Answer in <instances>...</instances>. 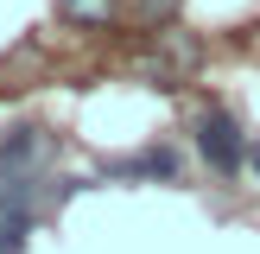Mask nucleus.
<instances>
[{"instance_id": "obj_1", "label": "nucleus", "mask_w": 260, "mask_h": 254, "mask_svg": "<svg viewBox=\"0 0 260 254\" xmlns=\"http://www.w3.org/2000/svg\"><path fill=\"white\" fill-rule=\"evenodd\" d=\"M197 152H203V165H210V172L235 178V172H241V159H248L241 121H235L229 108H210V114H197Z\"/></svg>"}, {"instance_id": "obj_2", "label": "nucleus", "mask_w": 260, "mask_h": 254, "mask_svg": "<svg viewBox=\"0 0 260 254\" xmlns=\"http://www.w3.org/2000/svg\"><path fill=\"white\" fill-rule=\"evenodd\" d=\"M51 152H57V140L45 127H7L0 134V184H25L32 172L51 165Z\"/></svg>"}, {"instance_id": "obj_3", "label": "nucleus", "mask_w": 260, "mask_h": 254, "mask_svg": "<svg viewBox=\"0 0 260 254\" xmlns=\"http://www.w3.org/2000/svg\"><path fill=\"white\" fill-rule=\"evenodd\" d=\"M108 172L114 178H178V152L159 146V152H140V159H114Z\"/></svg>"}, {"instance_id": "obj_4", "label": "nucleus", "mask_w": 260, "mask_h": 254, "mask_svg": "<svg viewBox=\"0 0 260 254\" xmlns=\"http://www.w3.org/2000/svg\"><path fill=\"white\" fill-rule=\"evenodd\" d=\"M159 57L172 64V70H197V64H203V45L184 38V32H159Z\"/></svg>"}, {"instance_id": "obj_5", "label": "nucleus", "mask_w": 260, "mask_h": 254, "mask_svg": "<svg viewBox=\"0 0 260 254\" xmlns=\"http://www.w3.org/2000/svg\"><path fill=\"white\" fill-rule=\"evenodd\" d=\"M57 13H63V19H89V25H102V19H114V0H57Z\"/></svg>"}, {"instance_id": "obj_6", "label": "nucleus", "mask_w": 260, "mask_h": 254, "mask_svg": "<svg viewBox=\"0 0 260 254\" xmlns=\"http://www.w3.org/2000/svg\"><path fill=\"white\" fill-rule=\"evenodd\" d=\"M25 241H32V216H7L0 223V254H19Z\"/></svg>"}, {"instance_id": "obj_7", "label": "nucleus", "mask_w": 260, "mask_h": 254, "mask_svg": "<svg viewBox=\"0 0 260 254\" xmlns=\"http://www.w3.org/2000/svg\"><path fill=\"white\" fill-rule=\"evenodd\" d=\"M140 13H146V19H172L178 0H140Z\"/></svg>"}, {"instance_id": "obj_8", "label": "nucleus", "mask_w": 260, "mask_h": 254, "mask_svg": "<svg viewBox=\"0 0 260 254\" xmlns=\"http://www.w3.org/2000/svg\"><path fill=\"white\" fill-rule=\"evenodd\" d=\"M248 165H254V172H260V140H254V146H248Z\"/></svg>"}]
</instances>
